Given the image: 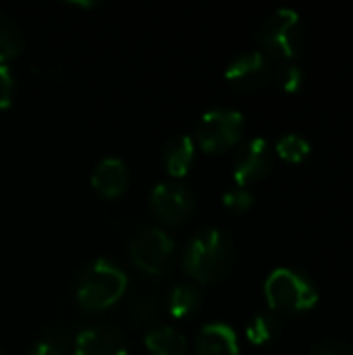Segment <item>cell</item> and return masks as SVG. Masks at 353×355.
<instances>
[{"mask_svg": "<svg viewBox=\"0 0 353 355\" xmlns=\"http://www.w3.org/2000/svg\"><path fill=\"white\" fill-rule=\"evenodd\" d=\"M243 114L231 108L208 110L196 127V144L208 154L231 150L243 137Z\"/></svg>", "mask_w": 353, "mask_h": 355, "instance_id": "5b68a950", "label": "cell"}, {"mask_svg": "<svg viewBox=\"0 0 353 355\" xmlns=\"http://www.w3.org/2000/svg\"><path fill=\"white\" fill-rule=\"evenodd\" d=\"M75 355H129L123 335L106 324L85 329L75 339Z\"/></svg>", "mask_w": 353, "mask_h": 355, "instance_id": "30bf717a", "label": "cell"}, {"mask_svg": "<svg viewBox=\"0 0 353 355\" xmlns=\"http://www.w3.org/2000/svg\"><path fill=\"white\" fill-rule=\"evenodd\" d=\"M27 355H64V352H62V347L56 341L44 339V341L35 343Z\"/></svg>", "mask_w": 353, "mask_h": 355, "instance_id": "603a6c76", "label": "cell"}, {"mask_svg": "<svg viewBox=\"0 0 353 355\" xmlns=\"http://www.w3.org/2000/svg\"><path fill=\"white\" fill-rule=\"evenodd\" d=\"M312 355H353L350 347L341 345V343H325L320 345Z\"/></svg>", "mask_w": 353, "mask_h": 355, "instance_id": "cb8c5ba5", "label": "cell"}, {"mask_svg": "<svg viewBox=\"0 0 353 355\" xmlns=\"http://www.w3.org/2000/svg\"><path fill=\"white\" fill-rule=\"evenodd\" d=\"M71 6H81V8H89V6H94V2H69Z\"/></svg>", "mask_w": 353, "mask_h": 355, "instance_id": "d4e9b609", "label": "cell"}, {"mask_svg": "<svg viewBox=\"0 0 353 355\" xmlns=\"http://www.w3.org/2000/svg\"><path fill=\"white\" fill-rule=\"evenodd\" d=\"M273 168V150L266 139L254 137L250 139L233 160V177L239 187H248L252 183L262 181Z\"/></svg>", "mask_w": 353, "mask_h": 355, "instance_id": "9c48e42d", "label": "cell"}, {"mask_svg": "<svg viewBox=\"0 0 353 355\" xmlns=\"http://www.w3.org/2000/svg\"><path fill=\"white\" fill-rule=\"evenodd\" d=\"M277 79H279V85L289 92V94H295L300 92L302 83H304V71L295 64H283L279 71H277Z\"/></svg>", "mask_w": 353, "mask_h": 355, "instance_id": "d6986e66", "label": "cell"}, {"mask_svg": "<svg viewBox=\"0 0 353 355\" xmlns=\"http://www.w3.org/2000/svg\"><path fill=\"white\" fill-rule=\"evenodd\" d=\"M133 318L137 320V322H150V320H154L156 318V306L154 304H150L148 300H141V302H137L135 304V310H133Z\"/></svg>", "mask_w": 353, "mask_h": 355, "instance_id": "7402d4cb", "label": "cell"}, {"mask_svg": "<svg viewBox=\"0 0 353 355\" xmlns=\"http://www.w3.org/2000/svg\"><path fill=\"white\" fill-rule=\"evenodd\" d=\"M223 204L225 208H229L231 212H246L252 208L254 204V196L246 189V187H235L231 191H227L223 196Z\"/></svg>", "mask_w": 353, "mask_h": 355, "instance_id": "ffe728a7", "label": "cell"}, {"mask_svg": "<svg viewBox=\"0 0 353 355\" xmlns=\"http://www.w3.org/2000/svg\"><path fill=\"white\" fill-rule=\"evenodd\" d=\"M312 152V146L308 139H304L302 135L298 133H287L283 135L279 141H277V154L285 160V162H291V164H300L304 162Z\"/></svg>", "mask_w": 353, "mask_h": 355, "instance_id": "e0dca14e", "label": "cell"}, {"mask_svg": "<svg viewBox=\"0 0 353 355\" xmlns=\"http://www.w3.org/2000/svg\"><path fill=\"white\" fill-rule=\"evenodd\" d=\"M273 77V64L260 50L239 54L225 71V79L237 92L252 94L262 89Z\"/></svg>", "mask_w": 353, "mask_h": 355, "instance_id": "ba28073f", "label": "cell"}, {"mask_svg": "<svg viewBox=\"0 0 353 355\" xmlns=\"http://www.w3.org/2000/svg\"><path fill=\"white\" fill-rule=\"evenodd\" d=\"M196 355H239L235 331L225 322H210L196 337Z\"/></svg>", "mask_w": 353, "mask_h": 355, "instance_id": "7c38bea8", "label": "cell"}, {"mask_svg": "<svg viewBox=\"0 0 353 355\" xmlns=\"http://www.w3.org/2000/svg\"><path fill=\"white\" fill-rule=\"evenodd\" d=\"M173 250H175L173 239L162 229L150 227V229H144L131 241L129 254H131L133 264L141 272L152 275V277H160L169 268Z\"/></svg>", "mask_w": 353, "mask_h": 355, "instance_id": "8992f818", "label": "cell"}, {"mask_svg": "<svg viewBox=\"0 0 353 355\" xmlns=\"http://www.w3.org/2000/svg\"><path fill=\"white\" fill-rule=\"evenodd\" d=\"M202 308V291L191 283H179L169 295V310L175 318H189Z\"/></svg>", "mask_w": 353, "mask_h": 355, "instance_id": "9a60e30c", "label": "cell"}, {"mask_svg": "<svg viewBox=\"0 0 353 355\" xmlns=\"http://www.w3.org/2000/svg\"><path fill=\"white\" fill-rule=\"evenodd\" d=\"M0 355H2V354H0Z\"/></svg>", "mask_w": 353, "mask_h": 355, "instance_id": "484cf974", "label": "cell"}, {"mask_svg": "<svg viewBox=\"0 0 353 355\" xmlns=\"http://www.w3.org/2000/svg\"><path fill=\"white\" fill-rule=\"evenodd\" d=\"M150 206L158 216V220L166 225H181L193 214L196 200L185 185L177 181H164L152 189Z\"/></svg>", "mask_w": 353, "mask_h": 355, "instance_id": "52a82bcc", "label": "cell"}, {"mask_svg": "<svg viewBox=\"0 0 353 355\" xmlns=\"http://www.w3.org/2000/svg\"><path fill=\"white\" fill-rule=\"evenodd\" d=\"M15 92H17V83L10 67L0 64V110H6L12 104Z\"/></svg>", "mask_w": 353, "mask_h": 355, "instance_id": "44dd1931", "label": "cell"}, {"mask_svg": "<svg viewBox=\"0 0 353 355\" xmlns=\"http://www.w3.org/2000/svg\"><path fill=\"white\" fill-rule=\"evenodd\" d=\"M258 42L266 50V54L291 60L304 52L306 46V29L300 15L291 8H279L258 29Z\"/></svg>", "mask_w": 353, "mask_h": 355, "instance_id": "277c9868", "label": "cell"}, {"mask_svg": "<svg viewBox=\"0 0 353 355\" xmlns=\"http://www.w3.org/2000/svg\"><path fill=\"white\" fill-rule=\"evenodd\" d=\"M233 260V239L221 229H204L187 243L183 254V268L193 281L210 285L221 281L231 270Z\"/></svg>", "mask_w": 353, "mask_h": 355, "instance_id": "6da1fadb", "label": "cell"}, {"mask_svg": "<svg viewBox=\"0 0 353 355\" xmlns=\"http://www.w3.org/2000/svg\"><path fill=\"white\" fill-rule=\"evenodd\" d=\"M196 158V141L189 135L173 137L162 152V162L173 179H181L189 173Z\"/></svg>", "mask_w": 353, "mask_h": 355, "instance_id": "4fadbf2b", "label": "cell"}, {"mask_svg": "<svg viewBox=\"0 0 353 355\" xmlns=\"http://www.w3.org/2000/svg\"><path fill=\"white\" fill-rule=\"evenodd\" d=\"M129 185V168L121 158H104L98 162V166L92 173V187L102 198H119Z\"/></svg>", "mask_w": 353, "mask_h": 355, "instance_id": "8fae6325", "label": "cell"}, {"mask_svg": "<svg viewBox=\"0 0 353 355\" xmlns=\"http://www.w3.org/2000/svg\"><path fill=\"white\" fill-rule=\"evenodd\" d=\"M146 349L150 355H187V339L181 331L173 327L152 329L146 339Z\"/></svg>", "mask_w": 353, "mask_h": 355, "instance_id": "5bb4252c", "label": "cell"}, {"mask_svg": "<svg viewBox=\"0 0 353 355\" xmlns=\"http://www.w3.org/2000/svg\"><path fill=\"white\" fill-rule=\"evenodd\" d=\"M264 295L268 306L281 314L306 312L318 304V289L314 283L291 268L273 270L264 283Z\"/></svg>", "mask_w": 353, "mask_h": 355, "instance_id": "3957f363", "label": "cell"}, {"mask_svg": "<svg viewBox=\"0 0 353 355\" xmlns=\"http://www.w3.org/2000/svg\"><path fill=\"white\" fill-rule=\"evenodd\" d=\"M127 275L110 260H96L77 281V304L85 312L112 308L127 291Z\"/></svg>", "mask_w": 353, "mask_h": 355, "instance_id": "7a4b0ae2", "label": "cell"}, {"mask_svg": "<svg viewBox=\"0 0 353 355\" xmlns=\"http://www.w3.org/2000/svg\"><path fill=\"white\" fill-rule=\"evenodd\" d=\"M281 331V322L270 316V314H258L256 318H252V322L248 324V341L254 345H264L270 343Z\"/></svg>", "mask_w": 353, "mask_h": 355, "instance_id": "ac0fdd59", "label": "cell"}, {"mask_svg": "<svg viewBox=\"0 0 353 355\" xmlns=\"http://www.w3.org/2000/svg\"><path fill=\"white\" fill-rule=\"evenodd\" d=\"M23 52V33L19 25L0 12V64L10 62Z\"/></svg>", "mask_w": 353, "mask_h": 355, "instance_id": "2e32d148", "label": "cell"}]
</instances>
